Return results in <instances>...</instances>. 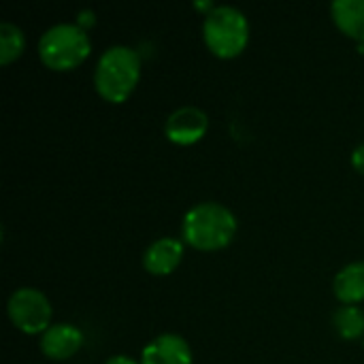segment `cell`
I'll return each mask as SVG.
<instances>
[{
    "mask_svg": "<svg viewBox=\"0 0 364 364\" xmlns=\"http://www.w3.org/2000/svg\"><path fill=\"white\" fill-rule=\"evenodd\" d=\"M237 235L235 213L220 203H198L183 215L181 239L200 252H218Z\"/></svg>",
    "mask_w": 364,
    "mask_h": 364,
    "instance_id": "obj_1",
    "label": "cell"
},
{
    "mask_svg": "<svg viewBox=\"0 0 364 364\" xmlns=\"http://www.w3.org/2000/svg\"><path fill=\"white\" fill-rule=\"evenodd\" d=\"M181 258H183V241L173 237H162L145 250L143 267L147 273L164 277L179 267Z\"/></svg>",
    "mask_w": 364,
    "mask_h": 364,
    "instance_id": "obj_9",
    "label": "cell"
},
{
    "mask_svg": "<svg viewBox=\"0 0 364 364\" xmlns=\"http://www.w3.org/2000/svg\"><path fill=\"white\" fill-rule=\"evenodd\" d=\"M26 49V36L19 26L11 21L0 23V64L6 66L15 62Z\"/></svg>",
    "mask_w": 364,
    "mask_h": 364,
    "instance_id": "obj_13",
    "label": "cell"
},
{
    "mask_svg": "<svg viewBox=\"0 0 364 364\" xmlns=\"http://www.w3.org/2000/svg\"><path fill=\"white\" fill-rule=\"evenodd\" d=\"M335 296L343 303V305H358L364 301V262H350L348 267H343L333 284Z\"/></svg>",
    "mask_w": 364,
    "mask_h": 364,
    "instance_id": "obj_11",
    "label": "cell"
},
{
    "mask_svg": "<svg viewBox=\"0 0 364 364\" xmlns=\"http://www.w3.org/2000/svg\"><path fill=\"white\" fill-rule=\"evenodd\" d=\"M141 364H192V350L183 337L164 333L143 348Z\"/></svg>",
    "mask_w": 364,
    "mask_h": 364,
    "instance_id": "obj_8",
    "label": "cell"
},
{
    "mask_svg": "<svg viewBox=\"0 0 364 364\" xmlns=\"http://www.w3.org/2000/svg\"><path fill=\"white\" fill-rule=\"evenodd\" d=\"M11 322L26 335L45 333L51 326V303L36 288H19L11 294L6 303Z\"/></svg>",
    "mask_w": 364,
    "mask_h": 364,
    "instance_id": "obj_5",
    "label": "cell"
},
{
    "mask_svg": "<svg viewBox=\"0 0 364 364\" xmlns=\"http://www.w3.org/2000/svg\"><path fill=\"white\" fill-rule=\"evenodd\" d=\"M90 23H94L92 11H81V13H79V26H81L83 30H87V26H90Z\"/></svg>",
    "mask_w": 364,
    "mask_h": 364,
    "instance_id": "obj_16",
    "label": "cell"
},
{
    "mask_svg": "<svg viewBox=\"0 0 364 364\" xmlns=\"http://www.w3.org/2000/svg\"><path fill=\"white\" fill-rule=\"evenodd\" d=\"M141 79V58L128 45H113L98 58L94 70L96 92L113 105L128 100Z\"/></svg>",
    "mask_w": 364,
    "mask_h": 364,
    "instance_id": "obj_2",
    "label": "cell"
},
{
    "mask_svg": "<svg viewBox=\"0 0 364 364\" xmlns=\"http://www.w3.org/2000/svg\"><path fill=\"white\" fill-rule=\"evenodd\" d=\"M90 51V34L79 23H55L38 38V58L51 70H73L85 62Z\"/></svg>",
    "mask_w": 364,
    "mask_h": 364,
    "instance_id": "obj_4",
    "label": "cell"
},
{
    "mask_svg": "<svg viewBox=\"0 0 364 364\" xmlns=\"http://www.w3.org/2000/svg\"><path fill=\"white\" fill-rule=\"evenodd\" d=\"M333 326L337 335L346 341H356L364 335V314L356 305H343L333 316Z\"/></svg>",
    "mask_w": 364,
    "mask_h": 364,
    "instance_id": "obj_12",
    "label": "cell"
},
{
    "mask_svg": "<svg viewBox=\"0 0 364 364\" xmlns=\"http://www.w3.org/2000/svg\"><path fill=\"white\" fill-rule=\"evenodd\" d=\"M352 166H354L360 175H364V143L363 145H358V147L352 151Z\"/></svg>",
    "mask_w": 364,
    "mask_h": 364,
    "instance_id": "obj_14",
    "label": "cell"
},
{
    "mask_svg": "<svg viewBox=\"0 0 364 364\" xmlns=\"http://www.w3.org/2000/svg\"><path fill=\"white\" fill-rule=\"evenodd\" d=\"M331 15L346 36L364 43V0H335Z\"/></svg>",
    "mask_w": 364,
    "mask_h": 364,
    "instance_id": "obj_10",
    "label": "cell"
},
{
    "mask_svg": "<svg viewBox=\"0 0 364 364\" xmlns=\"http://www.w3.org/2000/svg\"><path fill=\"white\" fill-rule=\"evenodd\" d=\"M209 128V117L198 107H179L166 117L164 134L175 145H194L198 143Z\"/></svg>",
    "mask_w": 364,
    "mask_h": 364,
    "instance_id": "obj_6",
    "label": "cell"
},
{
    "mask_svg": "<svg viewBox=\"0 0 364 364\" xmlns=\"http://www.w3.org/2000/svg\"><path fill=\"white\" fill-rule=\"evenodd\" d=\"M105 364H141L136 363L134 358H130V356H126V354H117V356H109Z\"/></svg>",
    "mask_w": 364,
    "mask_h": 364,
    "instance_id": "obj_15",
    "label": "cell"
},
{
    "mask_svg": "<svg viewBox=\"0 0 364 364\" xmlns=\"http://www.w3.org/2000/svg\"><path fill=\"white\" fill-rule=\"evenodd\" d=\"M83 333L73 324H53L41 337V352L51 360H68L83 346Z\"/></svg>",
    "mask_w": 364,
    "mask_h": 364,
    "instance_id": "obj_7",
    "label": "cell"
},
{
    "mask_svg": "<svg viewBox=\"0 0 364 364\" xmlns=\"http://www.w3.org/2000/svg\"><path fill=\"white\" fill-rule=\"evenodd\" d=\"M203 38L213 55L232 60L241 55L250 43V21L237 6H213L203 21Z\"/></svg>",
    "mask_w": 364,
    "mask_h": 364,
    "instance_id": "obj_3",
    "label": "cell"
}]
</instances>
